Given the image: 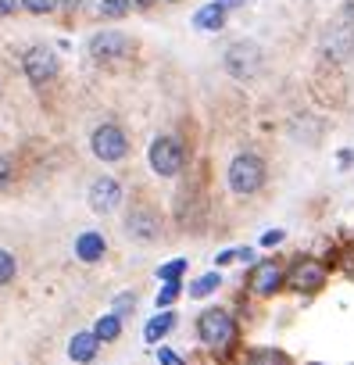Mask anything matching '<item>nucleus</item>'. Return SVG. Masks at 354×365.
Masks as SVG:
<instances>
[{"label":"nucleus","mask_w":354,"mask_h":365,"mask_svg":"<svg viewBox=\"0 0 354 365\" xmlns=\"http://www.w3.org/2000/svg\"><path fill=\"white\" fill-rule=\"evenodd\" d=\"M265 179H269V168H265V158L254 154V150H240L229 168H226V182H229V190L236 197H251L265 187Z\"/></svg>","instance_id":"nucleus-1"},{"label":"nucleus","mask_w":354,"mask_h":365,"mask_svg":"<svg viewBox=\"0 0 354 365\" xmlns=\"http://www.w3.org/2000/svg\"><path fill=\"white\" fill-rule=\"evenodd\" d=\"M283 283H286V269L276 258H265L251 269V294L254 297H272L283 290Z\"/></svg>","instance_id":"nucleus-12"},{"label":"nucleus","mask_w":354,"mask_h":365,"mask_svg":"<svg viewBox=\"0 0 354 365\" xmlns=\"http://www.w3.org/2000/svg\"><path fill=\"white\" fill-rule=\"evenodd\" d=\"M172 329H175V312L161 308V312H157V315L143 326V340H147V344H161V340H165Z\"/></svg>","instance_id":"nucleus-15"},{"label":"nucleus","mask_w":354,"mask_h":365,"mask_svg":"<svg viewBox=\"0 0 354 365\" xmlns=\"http://www.w3.org/2000/svg\"><path fill=\"white\" fill-rule=\"evenodd\" d=\"M90 58L100 61V65H111V61H122L129 51H132V40L125 33H97L90 43H86Z\"/></svg>","instance_id":"nucleus-10"},{"label":"nucleus","mask_w":354,"mask_h":365,"mask_svg":"<svg viewBox=\"0 0 354 365\" xmlns=\"http://www.w3.org/2000/svg\"><path fill=\"white\" fill-rule=\"evenodd\" d=\"M343 269H347V272L354 276V244H350V247L343 251Z\"/></svg>","instance_id":"nucleus-30"},{"label":"nucleus","mask_w":354,"mask_h":365,"mask_svg":"<svg viewBox=\"0 0 354 365\" xmlns=\"http://www.w3.org/2000/svg\"><path fill=\"white\" fill-rule=\"evenodd\" d=\"M219 4H222L226 11H233V8H240V0H219Z\"/></svg>","instance_id":"nucleus-31"},{"label":"nucleus","mask_w":354,"mask_h":365,"mask_svg":"<svg viewBox=\"0 0 354 365\" xmlns=\"http://www.w3.org/2000/svg\"><path fill=\"white\" fill-rule=\"evenodd\" d=\"M122 329H125V319H122V315H115V312H108V315H100V319H97L93 336H97L100 344H115V340L122 336Z\"/></svg>","instance_id":"nucleus-17"},{"label":"nucleus","mask_w":354,"mask_h":365,"mask_svg":"<svg viewBox=\"0 0 354 365\" xmlns=\"http://www.w3.org/2000/svg\"><path fill=\"white\" fill-rule=\"evenodd\" d=\"M147 161L150 168L161 175V179H175L183 168H187V147L175 133H161L150 140V150H147Z\"/></svg>","instance_id":"nucleus-6"},{"label":"nucleus","mask_w":354,"mask_h":365,"mask_svg":"<svg viewBox=\"0 0 354 365\" xmlns=\"http://www.w3.org/2000/svg\"><path fill=\"white\" fill-rule=\"evenodd\" d=\"M197 336L215 354L233 351V344H236V319H233V312H226V308H204L197 315Z\"/></svg>","instance_id":"nucleus-3"},{"label":"nucleus","mask_w":354,"mask_h":365,"mask_svg":"<svg viewBox=\"0 0 354 365\" xmlns=\"http://www.w3.org/2000/svg\"><path fill=\"white\" fill-rule=\"evenodd\" d=\"M22 72H26V79H29L33 86H47L51 79H58L61 58H58L51 47L36 43V47H29V51L22 54Z\"/></svg>","instance_id":"nucleus-7"},{"label":"nucleus","mask_w":354,"mask_h":365,"mask_svg":"<svg viewBox=\"0 0 354 365\" xmlns=\"http://www.w3.org/2000/svg\"><path fill=\"white\" fill-rule=\"evenodd\" d=\"M100 347H104V344L93 336V329H79V333L68 340V358H72L76 365H90V361H97Z\"/></svg>","instance_id":"nucleus-13"},{"label":"nucleus","mask_w":354,"mask_h":365,"mask_svg":"<svg viewBox=\"0 0 354 365\" xmlns=\"http://www.w3.org/2000/svg\"><path fill=\"white\" fill-rule=\"evenodd\" d=\"M61 8V0H19V11H29V15H54Z\"/></svg>","instance_id":"nucleus-23"},{"label":"nucleus","mask_w":354,"mask_h":365,"mask_svg":"<svg viewBox=\"0 0 354 365\" xmlns=\"http://www.w3.org/2000/svg\"><path fill=\"white\" fill-rule=\"evenodd\" d=\"M354 51V4H343L322 33V54L333 65H343Z\"/></svg>","instance_id":"nucleus-4"},{"label":"nucleus","mask_w":354,"mask_h":365,"mask_svg":"<svg viewBox=\"0 0 354 365\" xmlns=\"http://www.w3.org/2000/svg\"><path fill=\"white\" fill-rule=\"evenodd\" d=\"M104 255H108V244H104V237H100V233L86 230V233L76 240V258H79V262H86V265H97Z\"/></svg>","instance_id":"nucleus-14"},{"label":"nucleus","mask_w":354,"mask_h":365,"mask_svg":"<svg viewBox=\"0 0 354 365\" xmlns=\"http://www.w3.org/2000/svg\"><path fill=\"white\" fill-rule=\"evenodd\" d=\"M19 279V258L11 255V251H4V247H0V290H4V287H11Z\"/></svg>","instance_id":"nucleus-19"},{"label":"nucleus","mask_w":354,"mask_h":365,"mask_svg":"<svg viewBox=\"0 0 354 365\" xmlns=\"http://www.w3.org/2000/svg\"><path fill=\"white\" fill-rule=\"evenodd\" d=\"M183 272H187V262H183V258H179V262H172V265H165V269H157V276H161L165 283H168V279H179Z\"/></svg>","instance_id":"nucleus-25"},{"label":"nucleus","mask_w":354,"mask_h":365,"mask_svg":"<svg viewBox=\"0 0 354 365\" xmlns=\"http://www.w3.org/2000/svg\"><path fill=\"white\" fill-rule=\"evenodd\" d=\"M222 287V276L219 272H204V276H197L194 283H190V297H208V294H215Z\"/></svg>","instance_id":"nucleus-20"},{"label":"nucleus","mask_w":354,"mask_h":365,"mask_svg":"<svg viewBox=\"0 0 354 365\" xmlns=\"http://www.w3.org/2000/svg\"><path fill=\"white\" fill-rule=\"evenodd\" d=\"M86 197H90V208H93L97 215H111V212H118V208H122L125 190H122L118 175H97V179L90 182Z\"/></svg>","instance_id":"nucleus-8"},{"label":"nucleus","mask_w":354,"mask_h":365,"mask_svg":"<svg viewBox=\"0 0 354 365\" xmlns=\"http://www.w3.org/2000/svg\"><path fill=\"white\" fill-rule=\"evenodd\" d=\"M90 154L104 165H122L129 154H132V143H129V133L118 125V122H100L93 133H90Z\"/></svg>","instance_id":"nucleus-5"},{"label":"nucleus","mask_w":354,"mask_h":365,"mask_svg":"<svg viewBox=\"0 0 354 365\" xmlns=\"http://www.w3.org/2000/svg\"><path fill=\"white\" fill-rule=\"evenodd\" d=\"M161 365H187L179 354H175V351H168V347H161Z\"/></svg>","instance_id":"nucleus-27"},{"label":"nucleus","mask_w":354,"mask_h":365,"mask_svg":"<svg viewBox=\"0 0 354 365\" xmlns=\"http://www.w3.org/2000/svg\"><path fill=\"white\" fill-rule=\"evenodd\" d=\"M168 4H179V0H168Z\"/></svg>","instance_id":"nucleus-32"},{"label":"nucleus","mask_w":354,"mask_h":365,"mask_svg":"<svg viewBox=\"0 0 354 365\" xmlns=\"http://www.w3.org/2000/svg\"><path fill=\"white\" fill-rule=\"evenodd\" d=\"M132 11V0H97V15L100 19H122Z\"/></svg>","instance_id":"nucleus-21"},{"label":"nucleus","mask_w":354,"mask_h":365,"mask_svg":"<svg viewBox=\"0 0 354 365\" xmlns=\"http://www.w3.org/2000/svg\"><path fill=\"white\" fill-rule=\"evenodd\" d=\"M258 68H261V51H258V43L244 40V43H233V47L226 51V72H229L233 79H251Z\"/></svg>","instance_id":"nucleus-11"},{"label":"nucleus","mask_w":354,"mask_h":365,"mask_svg":"<svg viewBox=\"0 0 354 365\" xmlns=\"http://www.w3.org/2000/svg\"><path fill=\"white\" fill-rule=\"evenodd\" d=\"M279 240H283V230H269V233L261 237V244H265V247H276Z\"/></svg>","instance_id":"nucleus-29"},{"label":"nucleus","mask_w":354,"mask_h":365,"mask_svg":"<svg viewBox=\"0 0 354 365\" xmlns=\"http://www.w3.org/2000/svg\"><path fill=\"white\" fill-rule=\"evenodd\" d=\"M19 11V0H0V19H11Z\"/></svg>","instance_id":"nucleus-28"},{"label":"nucleus","mask_w":354,"mask_h":365,"mask_svg":"<svg viewBox=\"0 0 354 365\" xmlns=\"http://www.w3.org/2000/svg\"><path fill=\"white\" fill-rule=\"evenodd\" d=\"M132 304H136V297H132V294H122V297L115 301V315H122V319H125V312H129Z\"/></svg>","instance_id":"nucleus-26"},{"label":"nucleus","mask_w":354,"mask_h":365,"mask_svg":"<svg viewBox=\"0 0 354 365\" xmlns=\"http://www.w3.org/2000/svg\"><path fill=\"white\" fill-rule=\"evenodd\" d=\"M183 294V283L179 279H168L165 287H161V294H157V308H168V304H175V297Z\"/></svg>","instance_id":"nucleus-24"},{"label":"nucleus","mask_w":354,"mask_h":365,"mask_svg":"<svg viewBox=\"0 0 354 365\" xmlns=\"http://www.w3.org/2000/svg\"><path fill=\"white\" fill-rule=\"evenodd\" d=\"M19 179V168H15V158L11 154H0V194H8Z\"/></svg>","instance_id":"nucleus-22"},{"label":"nucleus","mask_w":354,"mask_h":365,"mask_svg":"<svg viewBox=\"0 0 354 365\" xmlns=\"http://www.w3.org/2000/svg\"><path fill=\"white\" fill-rule=\"evenodd\" d=\"M247 365H290V354L279 347H251Z\"/></svg>","instance_id":"nucleus-18"},{"label":"nucleus","mask_w":354,"mask_h":365,"mask_svg":"<svg viewBox=\"0 0 354 365\" xmlns=\"http://www.w3.org/2000/svg\"><path fill=\"white\" fill-rule=\"evenodd\" d=\"M286 283L290 290L297 294H318L326 287V265L315 262V258H297L290 269H286Z\"/></svg>","instance_id":"nucleus-9"},{"label":"nucleus","mask_w":354,"mask_h":365,"mask_svg":"<svg viewBox=\"0 0 354 365\" xmlns=\"http://www.w3.org/2000/svg\"><path fill=\"white\" fill-rule=\"evenodd\" d=\"M226 15H229V11L215 0V4H204V8L194 15V26H197L201 33H219V29L226 26Z\"/></svg>","instance_id":"nucleus-16"},{"label":"nucleus","mask_w":354,"mask_h":365,"mask_svg":"<svg viewBox=\"0 0 354 365\" xmlns=\"http://www.w3.org/2000/svg\"><path fill=\"white\" fill-rule=\"evenodd\" d=\"M122 230H125V237H129L132 244L150 247V244H161V237H165V219H161V212H157L154 205L136 201V205L125 208Z\"/></svg>","instance_id":"nucleus-2"}]
</instances>
